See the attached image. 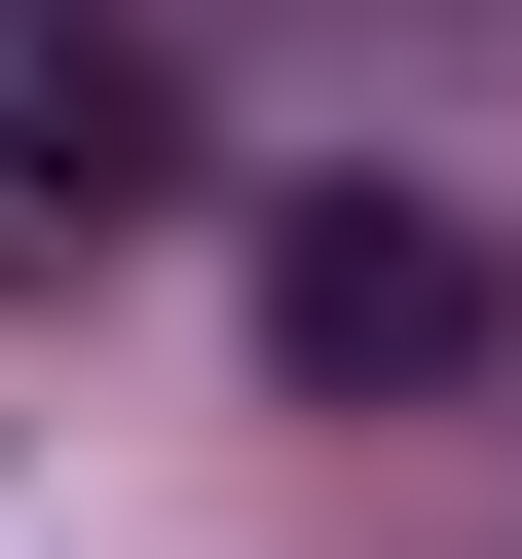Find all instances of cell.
Instances as JSON below:
<instances>
[{"instance_id":"7a4b0ae2","label":"cell","mask_w":522,"mask_h":559,"mask_svg":"<svg viewBox=\"0 0 522 559\" xmlns=\"http://www.w3.org/2000/svg\"><path fill=\"white\" fill-rule=\"evenodd\" d=\"M187 187V112H150V38H75V0H38V38H0V261H112Z\"/></svg>"},{"instance_id":"6da1fadb","label":"cell","mask_w":522,"mask_h":559,"mask_svg":"<svg viewBox=\"0 0 522 559\" xmlns=\"http://www.w3.org/2000/svg\"><path fill=\"white\" fill-rule=\"evenodd\" d=\"M261 373H299V411H448L485 373V224L448 187H299V224H261Z\"/></svg>"}]
</instances>
